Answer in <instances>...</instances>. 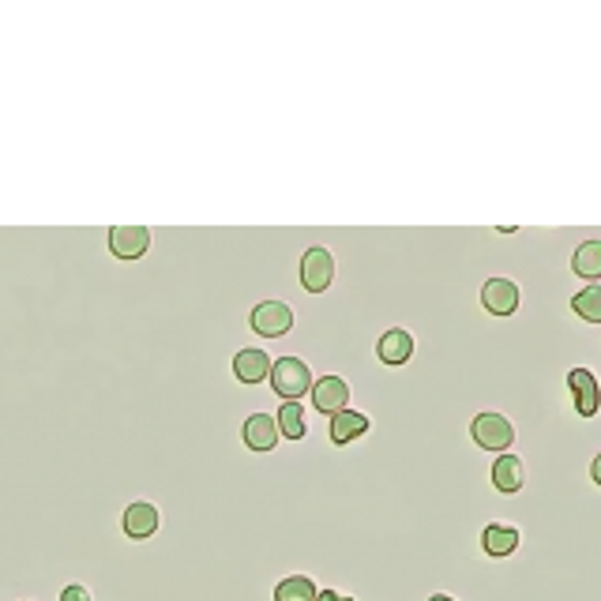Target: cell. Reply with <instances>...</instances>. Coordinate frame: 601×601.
Returning <instances> with one entry per match:
<instances>
[{
	"instance_id": "obj_21",
	"label": "cell",
	"mask_w": 601,
	"mask_h": 601,
	"mask_svg": "<svg viewBox=\"0 0 601 601\" xmlns=\"http://www.w3.org/2000/svg\"><path fill=\"white\" fill-rule=\"evenodd\" d=\"M316 601H354V598H346V594H339V590H320Z\"/></svg>"
},
{
	"instance_id": "obj_15",
	"label": "cell",
	"mask_w": 601,
	"mask_h": 601,
	"mask_svg": "<svg viewBox=\"0 0 601 601\" xmlns=\"http://www.w3.org/2000/svg\"><path fill=\"white\" fill-rule=\"evenodd\" d=\"M481 549L489 556H511L519 549V530L515 526H504V523H489L485 526V534H481Z\"/></svg>"
},
{
	"instance_id": "obj_12",
	"label": "cell",
	"mask_w": 601,
	"mask_h": 601,
	"mask_svg": "<svg viewBox=\"0 0 601 601\" xmlns=\"http://www.w3.org/2000/svg\"><path fill=\"white\" fill-rule=\"evenodd\" d=\"M278 425L271 414H252L245 421V447L248 451H260V455H267V451H275L278 447Z\"/></svg>"
},
{
	"instance_id": "obj_3",
	"label": "cell",
	"mask_w": 601,
	"mask_h": 601,
	"mask_svg": "<svg viewBox=\"0 0 601 601\" xmlns=\"http://www.w3.org/2000/svg\"><path fill=\"white\" fill-rule=\"evenodd\" d=\"M248 324L260 339H282L293 331V309L286 301H260L248 316Z\"/></svg>"
},
{
	"instance_id": "obj_14",
	"label": "cell",
	"mask_w": 601,
	"mask_h": 601,
	"mask_svg": "<svg viewBox=\"0 0 601 601\" xmlns=\"http://www.w3.org/2000/svg\"><path fill=\"white\" fill-rule=\"evenodd\" d=\"M369 432V417L357 414V410H339V414H331V444H350V440H361Z\"/></svg>"
},
{
	"instance_id": "obj_1",
	"label": "cell",
	"mask_w": 601,
	"mask_h": 601,
	"mask_svg": "<svg viewBox=\"0 0 601 601\" xmlns=\"http://www.w3.org/2000/svg\"><path fill=\"white\" fill-rule=\"evenodd\" d=\"M271 387H275V395L282 402H297L301 395H309L312 391V369L301 361V357H278L271 361Z\"/></svg>"
},
{
	"instance_id": "obj_11",
	"label": "cell",
	"mask_w": 601,
	"mask_h": 601,
	"mask_svg": "<svg viewBox=\"0 0 601 601\" xmlns=\"http://www.w3.org/2000/svg\"><path fill=\"white\" fill-rule=\"evenodd\" d=\"M233 376L241 384H263L271 376V357L263 354L260 346H245L233 354Z\"/></svg>"
},
{
	"instance_id": "obj_22",
	"label": "cell",
	"mask_w": 601,
	"mask_h": 601,
	"mask_svg": "<svg viewBox=\"0 0 601 601\" xmlns=\"http://www.w3.org/2000/svg\"><path fill=\"white\" fill-rule=\"evenodd\" d=\"M590 478H594V481L601 485V451L594 455V463H590Z\"/></svg>"
},
{
	"instance_id": "obj_7",
	"label": "cell",
	"mask_w": 601,
	"mask_h": 601,
	"mask_svg": "<svg viewBox=\"0 0 601 601\" xmlns=\"http://www.w3.org/2000/svg\"><path fill=\"white\" fill-rule=\"evenodd\" d=\"M568 387H571V399H575V410L579 417H594L601 410V384L598 376L590 369H571L568 372Z\"/></svg>"
},
{
	"instance_id": "obj_16",
	"label": "cell",
	"mask_w": 601,
	"mask_h": 601,
	"mask_svg": "<svg viewBox=\"0 0 601 601\" xmlns=\"http://www.w3.org/2000/svg\"><path fill=\"white\" fill-rule=\"evenodd\" d=\"M275 425H278V436H286V440H305V410H301V402H282V410L275 414Z\"/></svg>"
},
{
	"instance_id": "obj_9",
	"label": "cell",
	"mask_w": 601,
	"mask_h": 601,
	"mask_svg": "<svg viewBox=\"0 0 601 601\" xmlns=\"http://www.w3.org/2000/svg\"><path fill=\"white\" fill-rule=\"evenodd\" d=\"M158 526H162V519H158L155 504H147V500H136V504H128V508H124V534H128L132 541L155 538Z\"/></svg>"
},
{
	"instance_id": "obj_20",
	"label": "cell",
	"mask_w": 601,
	"mask_h": 601,
	"mask_svg": "<svg viewBox=\"0 0 601 601\" xmlns=\"http://www.w3.org/2000/svg\"><path fill=\"white\" fill-rule=\"evenodd\" d=\"M61 601H91V594H87V586L72 583V586H64L61 590Z\"/></svg>"
},
{
	"instance_id": "obj_19",
	"label": "cell",
	"mask_w": 601,
	"mask_h": 601,
	"mask_svg": "<svg viewBox=\"0 0 601 601\" xmlns=\"http://www.w3.org/2000/svg\"><path fill=\"white\" fill-rule=\"evenodd\" d=\"M316 583H312L309 575H290V579H282L275 586V601H316Z\"/></svg>"
},
{
	"instance_id": "obj_6",
	"label": "cell",
	"mask_w": 601,
	"mask_h": 601,
	"mask_svg": "<svg viewBox=\"0 0 601 601\" xmlns=\"http://www.w3.org/2000/svg\"><path fill=\"white\" fill-rule=\"evenodd\" d=\"M312 406L327 417L346 410V406H350V384H346L342 376H320V380H312Z\"/></svg>"
},
{
	"instance_id": "obj_4",
	"label": "cell",
	"mask_w": 601,
	"mask_h": 601,
	"mask_svg": "<svg viewBox=\"0 0 601 601\" xmlns=\"http://www.w3.org/2000/svg\"><path fill=\"white\" fill-rule=\"evenodd\" d=\"M331 282H335V256H331V248L324 245L305 248V256H301V286L309 293H324Z\"/></svg>"
},
{
	"instance_id": "obj_17",
	"label": "cell",
	"mask_w": 601,
	"mask_h": 601,
	"mask_svg": "<svg viewBox=\"0 0 601 601\" xmlns=\"http://www.w3.org/2000/svg\"><path fill=\"white\" fill-rule=\"evenodd\" d=\"M571 271L579 278H601V241H583L571 256Z\"/></svg>"
},
{
	"instance_id": "obj_23",
	"label": "cell",
	"mask_w": 601,
	"mask_h": 601,
	"mask_svg": "<svg viewBox=\"0 0 601 601\" xmlns=\"http://www.w3.org/2000/svg\"><path fill=\"white\" fill-rule=\"evenodd\" d=\"M429 601H455V598H447V594H432Z\"/></svg>"
},
{
	"instance_id": "obj_13",
	"label": "cell",
	"mask_w": 601,
	"mask_h": 601,
	"mask_svg": "<svg viewBox=\"0 0 601 601\" xmlns=\"http://www.w3.org/2000/svg\"><path fill=\"white\" fill-rule=\"evenodd\" d=\"M523 481H526L523 459H519V455H511V451H504V455L493 463V485L504 496H515L519 489H523Z\"/></svg>"
},
{
	"instance_id": "obj_18",
	"label": "cell",
	"mask_w": 601,
	"mask_h": 601,
	"mask_svg": "<svg viewBox=\"0 0 601 601\" xmlns=\"http://www.w3.org/2000/svg\"><path fill=\"white\" fill-rule=\"evenodd\" d=\"M571 312L586 320V324H601V286L598 282H590L586 290H579L571 297Z\"/></svg>"
},
{
	"instance_id": "obj_8",
	"label": "cell",
	"mask_w": 601,
	"mask_h": 601,
	"mask_svg": "<svg viewBox=\"0 0 601 601\" xmlns=\"http://www.w3.org/2000/svg\"><path fill=\"white\" fill-rule=\"evenodd\" d=\"M481 305L493 316H515L519 312V286L511 278H489L481 286Z\"/></svg>"
},
{
	"instance_id": "obj_2",
	"label": "cell",
	"mask_w": 601,
	"mask_h": 601,
	"mask_svg": "<svg viewBox=\"0 0 601 601\" xmlns=\"http://www.w3.org/2000/svg\"><path fill=\"white\" fill-rule=\"evenodd\" d=\"M470 436H474V444L481 451H496V455H504L515 440V425H511L504 414H478L474 417V425H470Z\"/></svg>"
},
{
	"instance_id": "obj_5",
	"label": "cell",
	"mask_w": 601,
	"mask_h": 601,
	"mask_svg": "<svg viewBox=\"0 0 601 601\" xmlns=\"http://www.w3.org/2000/svg\"><path fill=\"white\" fill-rule=\"evenodd\" d=\"M151 248V230L147 226H113L109 230V252L117 260H139Z\"/></svg>"
},
{
	"instance_id": "obj_10",
	"label": "cell",
	"mask_w": 601,
	"mask_h": 601,
	"mask_svg": "<svg viewBox=\"0 0 601 601\" xmlns=\"http://www.w3.org/2000/svg\"><path fill=\"white\" fill-rule=\"evenodd\" d=\"M376 357H380L384 365H391V369L406 365V361L414 357V335H410V331H402V327L384 331L380 342H376Z\"/></svg>"
}]
</instances>
